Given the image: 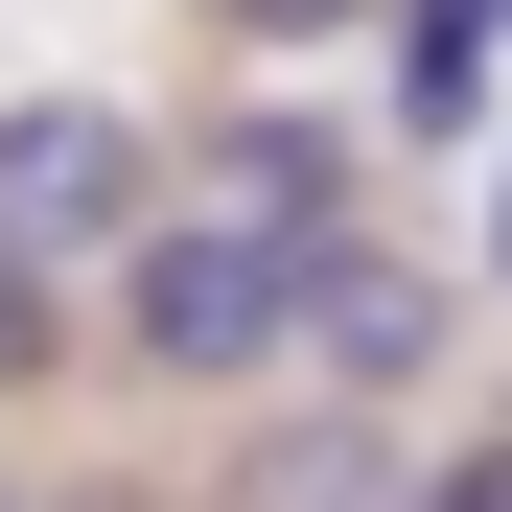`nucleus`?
<instances>
[{"mask_svg":"<svg viewBox=\"0 0 512 512\" xmlns=\"http://www.w3.org/2000/svg\"><path fill=\"white\" fill-rule=\"evenodd\" d=\"M94 280H117V373H163V396H256L280 373V233L256 210H140Z\"/></svg>","mask_w":512,"mask_h":512,"instance_id":"nucleus-1","label":"nucleus"},{"mask_svg":"<svg viewBox=\"0 0 512 512\" xmlns=\"http://www.w3.org/2000/svg\"><path fill=\"white\" fill-rule=\"evenodd\" d=\"M187 163H210V210H256V233H350V210H373V140L326 117V94H256V117L187 140Z\"/></svg>","mask_w":512,"mask_h":512,"instance_id":"nucleus-4","label":"nucleus"},{"mask_svg":"<svg viewBox=\"0 0 512 512\" xmlns=\"http://www.w3.org/2000/svg\"><path fill=\"white\" fill-rule=\"evenodd\" d=\"M419 512H512V443H489V466H443V489H419Z\"/></svg>","mask_w":512,"mask_h":512,"instance_id":"nucleus-8","label":"nucleus"},{"mask_svg":"<svg viewBox=\"0 0 512 512\" xmlns=\"http://www.w3.org/2000/svg\"><path fill=\"white\" fill-rule=\"evenodd\" d=\"M0 512H24V489H0Z\"/></svg>","mask_w":512,"mask_h":512,"instance_id":"nucleus-10","label":"nucleus"},{"mask_svg":"<svg viewBox=\"0 0 512 512\" xmlns=\"http://www.w3.org/2000/svg\"><path fill=\"white\" fill-rule=\"evenodd\" d=\"M163 163H187V140H140L117 94H24V117H0V256H47V280L117 256V233L163 210Z\"/></svg>","mask_w":512,"mask_h":512,"instance_id":"nucleus-3","label":"nucleus"},{"mask_svg":"<svg viewBox=\"0 0 512 512\" xmlns=\"http://www.w3.org/2000/svg\"><path fill=\"white\" fill-rule=\"evenodd\" d=\"M47 373H70V280H47V256H0V419H24Z\"/></svg>","mask_w":512,"mask_h":512,"instance_id":"nucleus-6","label":"nucleus"},{"mask_svg":"<svg viewBox=\"0 0 512 512\" xmlns=\"http://www.w3.org/2000/svg\"><path fill=\"white\" fill-rule=\"evenodd\" d=\"M210 512H419V466L373 443V396H303V419H256V443H233Z\"/></svg>","mask_w":512,"mask_h":512,"instance_id":"nucleus-5","label":"nucleus"},{"mask_svg":"<svg viewBox=\"0 0 512 512\" xmlns=\"http://www.w3.org/2000/svg\"><path fill=\"white\" fill-rule=\"evenodd\" d=\"M489 280H512V163H489Z\"/></svg>","mask_w":512,"mask_h":512,"instance_id":"nucleus-9","label":"nucleus"},{"mask_svg":"<svg viewBox=\"0 0 512 512\" xmlns=\"http://www.w3.org/2000/svg\"><path fill=\"white\" fill-rule=\"evenodd\" d=\"M210 24H233V47H350L373 0H210Z\"/></svg>","mask_w":512,"mask_h":512,"instance_id":"nucleus-7","label":"nucleus"},{"mask_svg":"<svg viewBox=\"0 0 512 512\" xmlns=\"http://www.w3.org/2000/svg\"><path fill=\"white\" fill-rule=\"evenodd\" d=\"M443 256H396L373 210L350 233H280V373H326V396H419V373H443Z\"/></svg>","mask_w":512,"mask_h":512,"instance_id":"nucleus-2","label":"nucleus"}]
</instances>
